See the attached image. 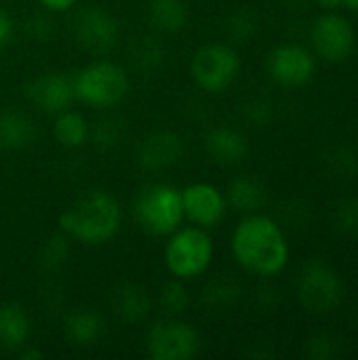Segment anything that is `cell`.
<instances>
[{
	"mask_svg": "<svg viewBox=\"0 0 358 360\" xmlns=\"http://www.w3.org/2000/svg\"><path fill=\"white\" fill-rule=\"evenodd\" d=\"M230 251L245 272L260 278L279 276L291 257L283 226L262 211L238 221L230 238Z\"/></svg>",
	"mask_w": 358,
	"mask_h": 360,
	"instance_id": "6da1fadb",
	"label": "cell"
},
{
	"mask_svg": "<svg viewBox=\"0 0 358 360\" xmlns=\"http://www.w3.org/2000/svg\"><path fill=\"white\" fill-rule=\"evenodd\" d=\"M224 194H226L228 209L241 215L260 213L268 205V186L260 177L249 175V173L234 175L228 181Z\"/></svg>",
	"mask_w": 358,
	"mask_h": 360,
	"instance_id": "e0dca14e",
	"label": "cell"
},
{
	"mask_svg": "<svg viewBox=\"0 0 358 360\" xmlns=\"http://www.w3.org/2000/svg\"><path fill=\"white\" fill-rule=\"evenodd\" d=\"M295 289L302 308L317 316L331 314L344 302V281L340 272L319 257L302 264Z\"/></svg>",
	"mask_w": 358,
	"mask_h": 360,
	"instance_id": "8992f818",
	"label": "cell"
},
{
	"mask_svg": "<svg viewBox=\"0 0 358 360\" xmlns=\"http://www.w3.org/2000/svg\"><path fill=\"white\" fill-rule=\"evenodd\" d=\"M243 300V285L230 274H217L200 289V306L209 312H228Z\"/></svg>",
	"mask_w": 358,
	"mask_h": 360,
	"instance_id": "44dd1931",
	"label": "cell"
},
{
	"mask_svg": "<svg viewBox=\"0 0 358 360\" xmlns=\"http://www.w3.org/2000/svg\"><path fill=\"white\" fill-rule=\"evenodd\" d=\"M162 316H173V319H181L190 304H192V295L190 289L186 287V281L171 276L158 291V300H156Z\"/></svg>",
	"mask_w": 358,
	"mask_h": 360,
	"instance_id": "83f0119b",
	"label": "cell"
},
{
	"mask_svg": "<svg viewBox=\"0 0 358 360\" xmlns=\"http://www.w3.org/2000/svg\"><path fill=\"white\" fill-rule=\"evenodd\" d=\"M76 2H78V0H38V4H40L44 11L53 13V15L72 11V8L76 6Z\"/></svg>",
	"mask_w": 358,
	"mask_h": 360,
	"instance_id": "d590c367",
	"label": "cell"
},
{
	"mask_svg": "<svg viewBox=\"0 0 358 360\" xmlns=\"http://www.w3.org/2000/svg\"><path fill=\"white\" fill-rule=\"evenodd\" d=\"M342 6H346L348 11H354V13H358V0H344V2H342Z\"/></svg>",
	"mask_w": 358,
	"mask_h": 360,
	"instance_id": "ab89813d",
	"label": "cell"
},
{
	"mask_svg": "<svg viewBox=\"0 0 358 360\" xmlns=\"http://www.w3.org/2000/svg\"><path fill=\"white\" fill-rule=\"evenodd\" d=\"M17 356H19V359H23V360H36V359H42L44 354H42V352H40L38 348H32L30 344H25V346H23V348H21V350L17 352Z\"/></svg>",
	"mask_w": 358,
	"mask_h": 360,
	"instance_id": "74e56055",
	"label": "cell"
},
{
	"mask_svg": "<svg viewBox=\"0 0 358 360\" xmlns=\"http://www.w3.org/2000/svg\"><path fill=\"white\" fill-rule=\"evenodd\" d=\"M260 32V17L253 8L241 6L232 11L224 21V34L228 44L232 46H245L249 44Z\"/></svg>",
	"mask_w": 358,
	"mask_h": 360,
	"instance_id": "d4e9b609",
	"label": "cell"
},
{
	"mask_svg": "<svg viewBox=\"0 0 358 360\" xmlns=\"http://www.w3.org/2000/svg\"><path fill=\"white\" fill-rule=\"evenodd\" d=\"M70 255H72V238L61 232V234L49 236L40 245V249L36 253V264L42 272L55 274L68 264Z\"/></svg>",
	"mask_w": 358,
	"mask_h": 360,
	"instance_id": "4316f807",
	"label": "cell"
},
{
	"mask_svg": "<svg viewBox=\"0 0 358 360\" xmlns=\"http://www.w3.org/2000/svg\"><path fill=\"white\" fill-rule=\"evenodd\" d=\"M13 36H15V21L8 15V11L0 6V51L11 44Z\"/></svg>",
	"mask_w": 358,
	"mask_h": 360,
	"instance_id": "e575fe53",
	"label": "cell"
},
{
	"mask_svg": "<svg viewBox=\"0 0 358 360\" xmlns=\"http://www.w3.org/2000/svg\"><path fill=\"white\" fill-rule=\"evenodd\" d=\"M203 148L211 162L219 167L243 165L251 152L249 137L232 124H213L203 137Z\"/></svg>",
	"mask_w": 358,
	"mask_h": 360,
	"instance_id": "9a60e30c",
	"label": "cell"
},
{
	"mask_svg": "<svg viewBox=\"0 0 358 360\" xmlns=\"http://www.w3.org/2000/svg\"><path fill=\"white\" fill-rule=\"evenodd\" d=\"M327 169L335 175V177H354L358 173V156L357 152L350 146H335L329 150V154L325 156Z\"/></svg>",
	"mask_w": 358,
	"mask_h": 360,
	"instance_id": "f546056e",
	"label": "cell"
},
{
	"mask_svg": "<svg viewBox=\"0 0 358 360\" xmlns=\"http://www.w3.org/2000/svg\"><path fill=\"white\" fill-rule=\"evenodd\" d=\"M243 120L253 129H264L274 118V103L268 97H251L241 108Z\"/></svg>",
	"mask_w": 358,
	"mask_h": 360,
	"instance_id": "4dcf8cb0",
	"label": "cell"
},
{
	"mask_svg": "<svg viewBox=\"0 0 358 360\" xmlns=\"http://www.w3.org/2000/svg\"><path fill=\"white\" fill-rule=\"evenodd\" d=\"M310 42L319 57L329 63H344L357 49V32L350 19L340 13L327 11L312 21Z\"/></svg>",
	"mask_w": 358,
	"mask_h": 360,
	"instance_id": "9c48e42d",
	"label": "cell"
},
{
	"mask_svg": "<svg viewBox=\"0 0 358 360\" xmlns=\"http://www.w3.org/2000/svg\"><path fill=\"white\" fill-rule=\"evenodd\" d=\"M127 57H129L133 70L143 76H152L165 65V49L154 36L133 38L127 49Z\"/></svg>",
	"mask_w": 358,
	"mask_h": 360,
	"instance_id": "cb8c5ba5",
	"label": "cell"
},
{
	"mask_svg": "<svg viewBox=\"0 0 358 360\" xmlns=\"http://www.w3.org/2000/svg\"><path fill=\"white\" fill-rule=\"evenodd\" d=\"M89 133H91V124L84 118V114H80L78 110L68 108V110L55 114L53 137L61 148H65V150L82 148L89 141Z\"/></svg>",
	"mask_w": 358,
	"mask_h": 360,
	"instance_id": "603a6c76",
	"label": "cell"
},
{
	"mask_svg": "<svg viewBox=\"0 0 358 360\" xmlns=\"http://www.w3.org/2000/svg\"><path fill=\"white\" fill-rule=\"evenodd\" d=\"M32 338V321L25 308L17 302L0 304V350L19 352Z\"/></svg>",
	"mask_w": 358,
	"mask_h": 360,
	"instance_id": "ffe728a7",
	"label": "cell"
},
{
	"mask_svg": "<svg viewBox=\"0 0 358 360\" xmlns=\"http://www.w3.org/2000/svg\"><path fill=\"white\" fill-rule=\"evenodd\" d=\"M205 2H213V0H205Z\"/></svg>",
	"mask_w": 358,
	"mask_h": 360,
	"instance_id": "b9f144b4",
	"label": "cell"
},
{
	"mask_svg": "<svg viewBox=\"0 0 358 360\" xmlns=\"http://www.w3.org/2000/svg\"><path fill=\"white\" fill-rule=\"evenodd\" d=\"M38 137V127L34 118L21 110L6 108L0 110V150L19 152L30 148Z\"/></svg>",
	"mask_w": 358,
	"mask_h": 360,
	"instance_id": "d6986e66",
	"label": "cell"
},
{
	"mask_svg": "<svg viewBox=\"0 0 358 360\" xmlns=\"http://www.w3.org/2000/svg\"><path fill=\"white\" fill-rule=\"evenodd\" d=\"M120 226V202L112 192L101 188L87 190L59 215V230L87 247L110 243L118 234Z\"/></svg>",
	"mask_w": 358,
	"mask_h": 360,
	"instance_id": "7a4b0ae2",
	"label": "cell"
},
{
	"mask_svg": "<svg viewBox=\"0 0 358 360\" xmlns=\"http://www.w3.org/2000/svg\"><path fill=\"white\" fill-rule=\"evenodd\" d=\"M131 215L148 236L167 238L184 224L181 190L165 181L146 184L131 200Z\"/></svg>",
	"mask_w": 358,
	"mask_h": 360,
	"instance_id": "3957f363",
	"label": "cell"
},
{
	"mask_svg": "<svg viewBox=\"0 0 358 360\" xmlns=\"http://www.w3.org/2000/svg\"><path fill=\"white\" fill-rule=\"evenodd\" d=\"M146 17L154 32L177 34L188 25L190 8L186 0H148Z\"/></svg>",
	"mask_w": 358,
	"mask_h": 360,
	"instance_id": "7402d4cb",
	"label": "cell"
},
{
	"mask_svg": "<svg viewBox=\"0 0 358 360\" xmlns=\"http://www.w3.org/2000/svg\"><path fill=\"white\" fill-rule=\"evenodd\" d=\"M23 95L36 112L46 116H55L72 108V103L76 101L72 76L57 70L32 76L23 86Z\"/></svg>",
	"mask_w": 358,
	"mask_h": 360,
	"instance_id": "8fae6325",
	"label": "cell"
},
{
	"mask_svg": "<svg viewBox=\"0 0 358 360\" xmlns=\"http://www.w3.org/2000/svg\"><path fill=\"white\" fill-rule=\"evenodd\" d=\"M342 2H344V0H317V4H319L321 8H325V11H335V8L342 6Z\"/></svg>",
	"mask_w": 358,
	"mask_h": 360,
	"instance_id": "f35d334b",
	"label": "cell"
},
{
	"mask_svg": "<svg viewBox=\"0 0 358 360\" xmlns=\"http://www.w3.org/2000/svg\"><path fill=\"white\" fill-rule=\"evenodd\" d=\"M266 70L281 86H302L312 80L317 72V59L310 49L287 42L268 53Z\"/></svg>",
	"mask_w": 358,
	"mask_h": 360,
	"instance_id": "4fadbf2b",
	"label": "cell"
},
{
	"mask_svg": "<svg viewBox=\"0 0 358 360\" xmlns=\"http://www.w3.org/2000/svg\"><path fill=\"white\" fill-rule=\"evenodd\" d=\"M184 221L211 230L217 228L228 213V202L224 190L209 181H194L181 190Z\"/></svg>",
	"mask_w": 358,
	"mask_h": 360,
	"instance_id": "7c38bea8",
	"label": "cell"
},
{
	"mask_svg": "<svg viewBox=\"0 0 358 360\" xmlns=\"http://www.w3.org/2000/svg\"><path fill=\"white\" fill-rule=\"evenodd\" d=\"M110 306L116 319H120L122 323L139 325L150 316L154 308V297L139 283H122L114 289Z\"/></svg>",
	"mask_w": 358,
	"mask_h": 360,
	"instance_id": "ac0fdd59",
	"label": "cell"
},
{
	"mask_svg": "<svg viewBox=\"0 0 358 360\" xmlns=\"http://www.w3.org/2000/svg\"><path fill=\"white\" fill-rule=\"evenodd\" d=\"M215 257V243L209 230L198 226H179L167 236L165 268L171 276L181 281H194L209 272Z\"/></svg>",
	"mask_w": 358,
	"mask_h": 360,
	"instance_id": "277c9868",
	"label": "cell"
},
{
	"mask_svg": "<svg viewBox=\"0 0 358 360\" xmlns=\"http://www.w3.org/2000/svg\"><path fill=\"white\" fill-rule=\"evenodd\" d=\"M354 207H357V213H358V196H357V200H354Z\"/></svg>",
	"mask_w": 358,
	"mask_h": 360,
	"instance_id": "60d3db41",
	"label": "cell"
},
{
	"mask_svg": "<svg viewBox=\"0 0 358 360\" xmlns=\"http://www.w3.org/2000/svg\"><path fill=\"white\" fill-rule=\"evenodd\" d=\"M63 338L74 348H93L108 335V321L91 308H76L63 316Z\"/></svg>",
	"mask_w": 358,
	"mask_h": 360,
	"instance_id": "2e32d148",
	"label": "cell"
},
{
	"mask_svg": "<svg viewBox=\"0 0 358 360\" xmlns=\"http://www.w3.org/2000/svg\"><path fill=\"white\" fill-rule=\"evenodd\" d=\"M72 34L80 49L93 55H106L120 38V23L103 6H84L72 19Z\"/></svg>",
	"mask_w": 358,
	"mask_h": 360,
	"instance_id": "30bf717a",
	"label": "cell"
},
{
	"mask_svg": "<svg viewBox=\"0 0 358 360\" xmlns=\"http://www.w3.org/2000/svg\"><path fill=\"white\" fill-rule=\"evenodd\" d=\"M257 300H260V306H262L264 310L274 312V308H276V306H279V302H281V295H279V291H276V289L266 287V289H262V291H260Z\"/></svg>",
	"mask_w": 358,
	"mask_h": 360,
	"instance_id": "8d00e7d4",
	"label": "cell"
},
{
	"mask_svg": "<svg viewBox=\"0 0 358 360\" xmlns=\"http://www.w3.org/2000/svg\"><path fill=\"white\" fill-rule=\"evenodd\" d=\"M23 32L32 42H49L55 36V21L53 17L46 13H32L25 21H23Z\"/></svg>",
	"mask_w": 358,
	"mask_h": 360,
	"instance_id": "1f68e13d",
	"label": "cell"
},
{
	"mask_svg": "<svg viewBox=\"0 0 358 360\" xmlns=\"http://www.w3.org/2000/svg\"><path fill=\"white\" fill-rule=\"evenodd\" d=\"M203 348L198 329L181 319L162 316L143 335V352L150 360L196 359Z\"/></svg>",
	"mask_w": 358,
	"mask_h": 360,
	"instance_id": "ba28073f",
	"label": "cell"
},
{
	"mask_svg": "<svg viewBox=\"0 0 358 360\" xmlns=\"http://www.w3.org/2000/svg\"><path fill=\"white\" fill-rule=\"evenodd\" d=\"M344 342L333 333H314L304 344V354L310 360H335L344 354Z\"/></svg>",
	"mask_w": 358,
	"mask_h": 360,
	"instance_id": "f1b7e54d",
	"label": "cell"
},
{
	"mask_svg": "<svg viewBox=\"0 0 358 360\" xmlns=\"http://www.w3.org/2000/svg\"><path fill=\"white\" fill-rule=\"evenodd\" d=\"M127 139V122L120 116H103L99 118L89 133V141L95 146L97 152L110 154L118 150Z\"/></svg>",
	"mask_w": 358,
	"mask_h": 360,
	"instance_id": "484cf974",
	"label": "cell"
},
{
	"mask_svg": "<svg viewBox=\"0 0 358 360\" xmlns=\"http://www.w3.org/2000/svg\"><path fill=\"white\" fill-rule=\"evenodd\" d=\"M186 154L184 137L169 129H156L143 135L135 148V162L148 173H165L179 165Z\"/></svg>",
	"mask_w": 358,
	"mask_h": 360,
	"instance_id": "5bb4252c",
	"label": "cell"
},
{
	"mask_svg": "<svg viewBox=\"0 0 358 360\" xmlns=\"http://www.w3.org/2000/svg\"><path fill=\"white\" fill-rule=\"evenodd\" d=\"M333 224L342 234H357L358 232V213L354 202H340L333 211Z\"/></svg>",
	"mask_w": 358,
	"mask_h": 360,
	"instance_id": "d6a6232c",
	"label": "cell"
},
{
	"mask_svg": "<svg viewBox=\"0 0 358 360\" xmlns=\"http://www.w3.org/2000/svg\"><path fill=\"white\" fill-rule=\"evenodd\" d=\"M241 68V55L236 46L228 42L200 44L190 59V76L194 84L209 95L228 91L236 82Z\"/></svg>",
	"mask_w": 358,
	"mask_h": 360,
	"instance_id": "52a82bcc",
	"label": "cell"
},
{
	"mask_svg": "<svg viewBox=\"0 0 358 360\" xmlns=\"http://www.w3.org/2000/svg\"><path fill=\"white\" fill-rule=\"evenodd\" d=\"M72 82L76 101L95 110H108L122 103L131 91L129 72L110 59L87 63L72 76Z\"/></svg>",
	"mask_w": 358,
	"mask_h": 360,
	"instance_id": "5b68a950",
	"label": "cell"
},
{
	"mask_svg": "<svg viewBox=\"0 0 358 360\" xmlns=\"http://www.w3.org/2000/svg\"><path fill=\"white\" fill-rule=\"evenodd\" d=\"M285 213V221L293 228H304L310 221V207L304 205L302 200H291L285 205L283 209Z\"/></svg>",
	"mask_w": 358,
	"mask_h": 360,
	"instance_id": "836d02e7",
	"label": "cell"
}]
</instances>
